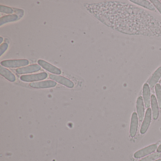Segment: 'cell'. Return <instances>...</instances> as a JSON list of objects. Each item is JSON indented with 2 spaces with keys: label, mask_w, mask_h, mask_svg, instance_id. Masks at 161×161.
Listing matches in <instances>:
<instances>
[{
  "label": "cell",
  "mask_w": 161,
  "mask_h": 161,
  "mask_svg": "<svg viewBox=\"0 0 161 161\" xmlns=\"http://www.w3.org/2000/svg\"><path fill=\"white\" fill-rule=\"evenodd\" d=\"M136 112L138 119L140 121H142L144 117V102L142 97H139L137 98L136 103Z\"/></svg>",
  "instance_id": "12"
},
{
  "label": "cell",
  "mask_w": 161,
  "mask_h": 161,
  "mask_svg": "<svg viewBox=\"0 0 161 161\" xmlns=\"http://www.w3.org/2000/svg\"><path fill=\"white\" fill-rule=\"evenodd\" d=\"M37 63L39 65L41 66L43 69L47 70V71L53 73V74L59 75L61 74V69H59L58 68L53 65L49 63H47L46 61L43 60H39L37 61Z\"/></svg>",
  "instance_id": "4"
},
{
  "label": "cell",
  "mask_w": 161,
  "mask_h": 161,
  "mask_svg": "<svg viewBox=\"0 0 161 161\" xmlns=\"http://www.w3.org/2000/svg\"><path fill=\"white\" fill-rule=\"evenodd\" d=\"M161 153H160L156 152L152 153L143 159H141L139 161H153L156 159L161 157Z\"/></svg>",
  "instance_id": "18"
},
{
  "label": "cell",
  "mask_w": 161,
  "mask_h": 161,
  "mask_svg": "<svg viewBox=\"0 0 161 161\" xmlns=\"http://www.w3.org/2000/svg\"><path fill=\"white\" fill-rule=\"evenodd\" d=\"M3 41V38L2 37H1V41H0L1 44L2 43Z\"/></svg>",
  "instance_id": "23"
},
{
  "label": "cell",
  "mask_w": 161,
  "mask_h": 161,
  "mask_svg": "<svg viewBox=\"0 0 161 161\" xmlns=\"http://www.w3.org/2000/svg\"><path fill=\"white\" fill-rule=\"evenodd\" d=\"M8 48V44L6 43L1 44L0 46V56H2Z\"/></svg>",
  "instance_id": "21"
},
{
  "label": "cell",
  "mask_w": 161,
  "mask_h": 161,
  "mask_svg": "<svg viewBox=\"0 0 161 161\" xmlns=\"http://www.w3.org/2000/svg\"><path fill=\"white\" fill-rule=\"evenodd\" d=\"M143 97L146 108H149L150 106V89L149 86L146 83L143 86Z\"/></svg>",
  "instance_id": "11"
},
{
  "label": "cell",
  "mask_w": 161,
  "mask_h": 161,
  "mask_svg": "<svg viewBox=\"0 0 161 161\" xmlns=\"http://www.w3.org/2000/svg\"><path fill=\"white\" fill-rule=\"evenodd\" d=\"M157 148L158 147H157V145L156 144L150 145L148 147H146L142 149L136 151L134 154V157L136 159L142 158V157L147 156V155L154 152L157 149Z\"/></svg>",
  "instance_id": "3"
},
{
  "label": "cell",
  "mask_w": 161,
  "mask_h": 161,
  "mask_svg": "<svg viewBox=\"0 0 161 161\" xmlns=\"http://www.w3.org/2000/svg\"><path fill=\"white\" fill-rule=\"evenodd\" d=\"M155 91L158 101V105L159 108L161 109V86L159 84H157L155 85Z\"/></svg>",
  "instance_id": "19"
},
{
  "label": "cell",
  "mask_w": 161,
  "mask_h": 161,
  "mask_svg": "<svg viewBox=\"0 0 161 161\" xmlns=\"http://www.w3.org/2000/svg\"><path fill=\"white\" fill-rule=\"evenodd\" d=\"M161 161V159H158V160H155V161Z\"/></svg>",
  "instance_id": "24"
},
{
  "label": "cell",
  "mask_w": 161,
  "mask_h": 161,
  "mask_svg": "<svg viewBox=\"0 0 161 161\" xmlns=\"http://www.w3.org/2000/svg\"><path fill=\"white\" fill-rule=\"evenodd\" d=\"M150 2L161 14V3H160L159 1H154V0L153 1L151 0Z\"/></svg>",
  "instance_id": "20"
},
{
  "label": "cell",
  "mask_w": 161,
  "mask_h": 161,
  "mask_svg": "<svg viewBox=\"0 0 161 161\" xmlns=\"http://www.w3.org/2000/svg\"><path fill=\"white\" fill-rule=\"evenodd\" d=\"M56 84V83L53 81L46 80L31 83L30 84V86L35 88H46L54 87Z\"/></svg>",
  "instance_id": "7"
},
{
  "label": "cell",
  "mask_w": 161,
  "mask_h": 161,
  "mask_svg": "<svg viewBox=\"0 0 161 161\" xmlns=\"http://www.w3.org/2000/svg\"><path fill=\"white\" fill-rule=\"evenodd\" d=\"M0 74L10 81L13 82L16 80V77L14 75L9 69L3 67L2 66H0Z\"/></svg>",
  "instance_id": "15"
},
{
  "label": "cell",
  "mask_w": 161,
  "mask_h": 161,
  "mask_svg": "<svg viewBox=\"0 0 161 161\" xmlns=\"http://www.w3.org/2000/svg\"><path fill=\"white\" fill-rule=\"evenodd\" d=\"M152 110L153 118V119H157L159 116V108L158 103L155 96L152 95L151 97Z\"/></svg>",
  "instance_id": "13"
},
{
  "label": "cell",
  "mask_w": 161,
  "mask_h": 161,
  "mask_svg": "<svg viewBox=\"0 0 161 161\" xmlns=\"http://www.w3.org/2000/svg\"><path fill=\"white\" fill-rule=\"evenodd\" d=\"M130 1L137 5L140 6H143L148 10L151 11H154L155 10V7L154 5L148 1H145V0H131Z\"/></svg>",
  "instance_id": "17"
},
{
  "label": "cell",
  "mask_w": 161,
  "mask_h": 161,
  "mask_svg": "<svg viewBox=\"0 0 161 161\" xmlns=\"http://www.w3.org/2000/svg\"><path fill=\"white\" fill-rule=\"evenodd\" d=\"M49 77L51 80L55 81L67 87L72 88L74 86V84L71 81L63 76L50 74Z\"/></svg>",
  "instance_id": "5"
},
{
  "label": "cell",
  "mask_w": 161,
  "mask_h": 161,
  "mask_svg": "<svg viewBox=\"0 0 161 161\" xmlns=\"http://www.w3.org/2000/svg\"><path fill=\"white\" fill-rule=\"evenodd\" d=\"M41 69V67L37 64H32L28 66L20 68L16 70V72L19 74H28L37 72Z\"/></svg>",
  "instance_id": "8"
},
{
  "label": "cell",
  "mask_w": 161,
  "mask_h": 161,
  "mask_svg": "<svg viewBox=\"0 0 161 161\" xmlns=\"http://www.w3.org/2000/svg\"><path fill=\"white\" fill-rule=\"evenodd\" d=\"M152 112L151 109L150 108H148L146 111V115L144 121L142 123L141 129H140V133L141 134H144L147 130L150 124L151 120Z\"/></svg>",
  "instance_id": "6"
},
{
  "label": "cell",
  "mask_w": 161,
  "mask_h": 161,
  "mask_svg": "<svg viewBox=\"0 0 161 161\" xmlns=\"http://www.w3.org/2000/svg\"><path fill=\"white\" fill-rule=\"evenodd\" d=\"M0 12L1 13L6 14H13L15 13V14L18 15L20 18L24 15V11L21 9L12 8L3 5L0 6Z\"/></svg>",
  "instance_id": "10"
},
{
  "label": "cell",
  "mask_w": 161,
  "mask_h": 161,
  "mask_svg": "<svg viewBox=\"0 0 161 161\" xmlns=\"http://www.w3.org/2000/svg\"><path fill=\"white\" fill-rule=\"evenodd\" d=\"M161 77V66L158 68L155 72L153 73L149 81V86L150 87H153L154 86L156 85L157 83L159 81V79Z\"/></svg>",
  "instance_id": "14"
},
{
  "label": "cell",
  "mask_w": 161,
  "mask_h": 161,
  "mask_svg": "<svg viewBox=\"0 0 161 161\" xmlns=\"http://www.w3.org/2000/svg\"><path fill=\"white\" fill-rule=\"evenodd\" d=\"M157 152L160 153H161V144L159 145V147L157 148Z\"/></svg>",
  "instance_id": "22"
},
{
  "label": "cell",
  "mask_w": 161,
  "mask_h": 161,
  "mask_svg": "<svg viewBox=\"0 0 161 161\" xmlns=\"http://www.w3.org/2000/svg\"><path fill=\"white\" fill-rule=\"evenodd\" d=\"M48 75L46 72H42L38 74H31V75H22L20 77V80L24 82L37 81L45 80L47 77Z\"/></svg>",
  "instance_id": "2"
},
{
  "label": "cell",
  "mask_w": 161,
  "mask_h": 161,
  "mask_svg": "<svg viewBox=\"0 0 161 161\" xmlns=\"http://www.w3.org/2000/svg\"><path fill=\"white\" fill-rule=\"evenodd\" d=\"M20 19L19 16L15 14L4 16L0 19V26H2L3 24L9 22L16 21Z\"/></svg>",
  "instance_id": "16"
},
{
  "label": "cell",
  "mask_w": 161,
  "mask_h": 161,
  "mask_svg": "<svg viewBox=\"0 0 161 161\" xmlns=\"http://www.w3.org/2000/svg\"><path fill=\"white\" fill-rule=\"evenodd\" d=\"M138 116L137 114L135 112H134L132 114L130 129V134L131 137H134L136 135L138 127Z\"/></svg>",
  "instance_id": "9"
},
{
  "label": "cell",
  "mask_w": 161,
  "mask_h": 161,
  "mask_svg": "<svg viewBox=\"0 0 161 161\" xmlns=\"http://www.w3.org/2000/svg\"><path fill=\"white\" fill-rule=\"evenodd\" d=\"M29 61L27 59H17L3 61L1 64L3 67L7 68H18L28 65Z\"/></svg>",
  "instance_id": "1"
}]
</instances>
